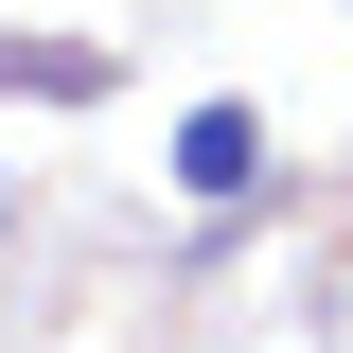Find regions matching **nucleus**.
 <instances>
[{
    "label": "nucleus",
    "instance_id": "1",
    "mask_svg": "<svg viewBox=\"0 0 353 353\" xmlns=\"http://www.w3.org/2000/svg\"><path fill=\"white\" fill-rule=\"evenodd\" d=\"M176 194H194V212L265 194V106H176Z\"/></svg>",
    "mask_w": 353,
    "mask_h": 353
}]
</instances>
